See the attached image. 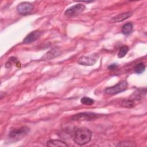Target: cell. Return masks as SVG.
I'll use <instances>...</instances> for the list:
<instances>
[{"mask_svg": "<svg viewBox=\"0 0 147 147\" xmlns=\"http://www.w3.org/2000/svg\"><path fill=\"white\" fill-rule=\"evenodd\" d=\"M92 133L86 127H80L74 133V140L79 145H84L88 144L91 139Z\"/></svg>", "mask_w": 147, "mask_h": 147, "instance_id": "1", "label": "cell"}, {"mask_svg": "<svg viewBox=\"0 0 147 147\" xmlns=\"http://www.w3.org/2000/svg\"><path fill=\"white\" fill-rule=\"evenodd\" d=\"M29 131L30 129L28 126H24L18 129L11 130L8 135V137L14 141H18L26 136L29 133Z\"/></svg>", "mask_w": 147, "mask_h": 147, "instance_id": "2", "label": "cell"}, {"mask_svg": "<svg viewBox=\"0 0 147 147\" xmlns=\"http://www.w3.org/2000/svg\"><path fill=\"white\" fill-rule=\"evenodd\" d=\"M127 87V83L125 80H121L115 85L107 87L104 90V92L109 95H114L125 91Z\"/></svg>", "mask_w": 147, "mask_h": 147, "instance_id": "3", "label": "cell"}, {"mask_svg": "<svg viewBox=\"0 0 147 147\" xmlns=\"http://www.w3.org/2000/svg\"><path fill=\"white\" fill-rule=\"evenodd\" d=\"M98 58L99 55L96 53H94L88 55H84L80 57L79 59L78 63L80 65L91 66L95 64Z\"/></svg>", "mask_w": 147, "mask_h": 147, "instance_id": "4", "label": "cell"}, {"mask_svg": "<svg viewBox=\"0 0 147 147\" xmlns=\"http://www.w3.org/2000/svg\"><path fill=\"white\" fill-rule=\"evenodd\" d=\"M99 115L91 112H83L76 114L72 116V119L74 121H92L98 118Z\"/></svg>", "mask_w": 147, "mask_h": 147, "instance_id": "5", "label": "cell"}, {"mask_svg": "<svg viewBox=\"0 0 147 147\" xmlns=\"http://www.w3.org/2000/svg\"><path fill=\"white\" fill-rule=\"evenodd\" d=\"M85 6L82 3L76 4L68 8L64 13L66 16H75L78 15L84 11Z\"/></svg>", "mask_w": 147, "mask_h": 147, "instance_id": "6", "label": "cell"}, {"mask_svg": "<svg viewBox=\"0 0 147 147\" xmlns=\"http://www.w3.org/2000/svg\"><path fill=\"white\" fill-rule=\"evenodd\" d=\"M18 12L21 14H26L30 13L33 9V5L30 3L24 2L20 3L17 6Z\"/></svg>", "mask_w": 147, "mask_h": 147, "instance_id": "7", "label": "cell"}, {"mask_svg": "<svg viewBox=\"0 0 147 147\" xmlns=\"http://www.w3.org/2000/svg\"><path fill=\"white\" fill-rule=\"evenodd\" d=\"M41 32L39 30H34L32 32H30L29 34L27 35V36L24 38L23 42L25 44H29L31 43L37 39H38L40 36H41Z\"/></svg>", "mask_w": 147, "mask_h": 147, "instance_id": "8", "label": "cell"}, {"mask_svg": "<svg viewBox=\"0 0 147 147\" xmlns=\"http://www.w3.org/2000/svg\"><path fill=\"white\" fill-rule=\"evenodd\" d=\"M61 54V51L58 48H53L50 49L42 57V59L49 60L59 56Z\"/></svg>", "mask_w": 147, "mask_h": 147, "instance_id": "9", "label": "cell"}, {"mask_svg": "<svg viewBox=\"0 0 147 147\" xmlns=\"http://www.w3.org/2000/svg\"><path fill=\"white\" fill-rule=\"evenodd\" d=\"M133 13L131 11H128V12H125L123 13L119 14L115 17H113L111 20V21L113 22H121L122 21H124L126 20L127 18H129L131 15Z\"/></svg>", "mask_w": 147, "mask_h": 147, "instance_id": "10", "label": "cell"}, {"mask_svg": "<svg viewBox=\"0 0 147 147\" xmlns=\"http://www.w3.org/2000/svg\"><path fill=\"white\" fill-rule=\"evenodd\" d=\"M47 145L48 146H57V147H64L68 146V145L64 141L59 140H49L47 141Z\"/></svg>", "mask_w": 147, "mask_h": 147, "instance_id": "11", "label": "cell"}, {"mask_svg": "<svg viewBox=\"0 0 147 147\" xmlns=\"http://www.w3.org/2000/svg\"><path fill=\"white\" fill-rule=\"evenodd\" d=\"M146 94V89L144 90H137L133 93V96L131 98L134 100H139L142 99Z\"/></svg>", "mask_w": 147, "mask_h": 147, "instance_id": "12", "label": "cell"}, {"mask_svg": "<svg viewBox=\"0 0 147 147\" xmlns=\"http://www.w3.org/2000/svg\"><path fill=\"white\" fill-rule=\"evenodd\" d=\"M133 30V24L131 22L125 24L122 28V32L125 35H128L131 33Z\"/></svg>", "mask_w": 147, "mask_h": 147, "instance_id": "13", "label": "cell"}, {"mask_svg": "<svg viewBox=\"0 0 147 147\" xmlns=\"http://www.w3.org/2000/svg\"><path fill=\"white\" fill-rule=\"evenodd\" d=\"M145 69V65L144 64V63H140L138 64H137L135 67H134V71L135 72H136L137 74H140L141 73H142Z\"/></svg>", "mask_w": 147, "mask_h": 147, "instance_id": "14", "label": "cell"}, {"mask_svg": "<svg viewBox=\"0 0 147 147\" xmlns=\"http://www.w3.org/2000/svg\"><path fill=\"white\" fill-rule=\"evenodd\" d=\"M129 51V48L127 45H124V46H122L120 49H119V52L118 53V57L119 58H122L123 57L126 55V53H127Z\"/></svg>", "mask_w": 147, "mask_h": 147, "instance_id": "15", "label": "cell"}, {"mask_svg": "<svg viewBox=\"0 0 147 147\" xmlns=\"http://www.w3.org/2000/svg\"><path fill=\"white\" fill-rule=\"evenodd\" d=\"M80 102L82 104L85 105H92L94 103V100L90 98L85 96L81 99Z\"/></svg>", "mask_w": 147, "mask_h": 147, "instance_id": "16", "label": "cell"}, {"mask_svg": "<svg viewBox=\"0 0 147 147\" xmlns=\"http://www.w3.org/2000/svg\"><path fill=\"white\" fill-rule=\"evenodd\" d=\"M122 106L127 107L131 108L134 106V101L130 99H125L122 102Z\"/></svg>", "mask_w": 147, "mask_h": 147, "instance_id": "17", "label": "cell"}, {"mask_svg": "<svg viewBox=\"0 0 147 147\" xmlns=\"http://www.w3.org/2000/svg\"><path fill=\"white\" fill-rule=\"evenodd\" d=\"M117 67H118V65H117V64H112L110 65L108 67V68H109V69L113 70V69H115Z\"/></svg>", "mask_w": 147, "mask_h": 147, "instance_id": "18", "label": "cell"}]
</instances>
